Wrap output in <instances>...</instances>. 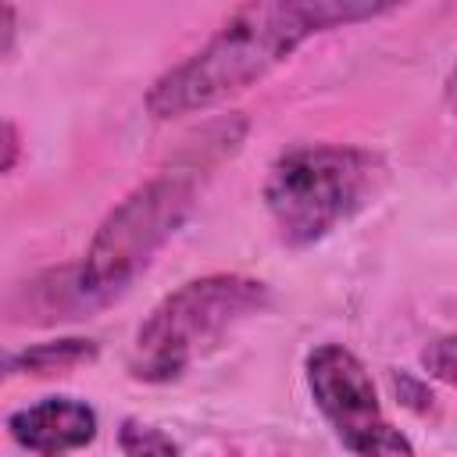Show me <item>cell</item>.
I'll use <instances>...</instances> for the list:
<instances>
[{
    "label": "cell",
    "instance_id": "obj_10",
    "mask_svg": "<svg viewBox=\"0 0 457 457\" xmlns=\"http://www.w3.org/2000/svg\"><path fill=\"white\" fill-rule=\"evenodd\" d=\"M18 154H21V136H18V125L7 118V121H4V161H0V171H4V175L14 171Z\"/></svg>",
    "mask_w": 457,
    "mask_h": 457
},
{
    "label": "cell",
    "instance_id": "obj_5",
    "mask_svg": "<svg viewBox=\"0 0 457 457\" xmlns=\"http://www.w3.org/2000/svg\"><path fill=\"white\" fill-rule=\"evenodd\" d=\"M307 389L332 436L353 457H414L411 439L386 418L361 357L343 343H318L303 361Z\"/></svg>",
    "mask_w": 457,
    "mask_h": 457
},
{
    "label": "cell",
    "instance_id": "obj_4",
    "mask_svg": "<svg viewBox=\"0 0 457 457\" xmlns=\"http://www.w3.org/2000/svg\"><path fill=\"white\" fill-rule=\"evenodd\" d=\"M196 204V179L182 171H164L136 186L118 200L100 228L93 232L86 257L71 264V278L82 311L93 314L132 289V282L154 264L161 246L182 228Z\"/></svg>",
    "mask_w": 457,
    "mask_h": 457
},
{
    "label": "cell",
    "instance_id": "obj_3",
    "mask_svg": "<svg viewBox=\"0 0 457 457\" xmlns=\"http://www.w3.org/2000/svg\"><path fill=\"white\" fill-rule=\"evenodd\" d=\"M271 303V289L261 278L218 271L182 282L168 293L146 321L136 328L129 371L139 382H171L196 357L214 350L232 328L261 314Z\"/></svg>",
    "mask_w": 457,
    "mask_h": 457
},
{
    "label": "cell",
    "instance_id": "obj_9",
    "mask_svg": "<svg viewBox=\"0 0 457 457\" xmlns=\"http://www.w3.org/2000/svg\"><path fill=\"white\" fill-rule=\"evenodd\" d=\"M421 368L432 378H439L446 386H457V336H436L432 343H425Z\"/></svg>",
    "mask_w": 457,
    "mask_h": 457
},
{
    "label": "cell",
    "instance_id": "obj_8",
    "mask_svg": "<svg viewBox=\"0 0 457 457\" xmlns=\"http://www.w3.org/2000/svg\"><path fill=\"white\" fill-rule=\"evenodd\" d=\"M118 446H121L125 457H179V446H175V439L164 428L146 425V421H136V418H125L121 421Z\"/></svg>",
    "mask_w": 457,
    "mask_h": 457
},
{
    "label": "cell",
    "instance_id": "obj_1",
    "mask_svg": "<svg viewBox=\"0 0 457 457\" xmlns=\"http://www.w3.org/2000/svg\"><path fill=\"white\" fill-rule=\"evenodd\" d=\"M396 11V4L371 0H257L232 11L221 29L189 57L171 64L146 89V114L171 121L211 111L228 96L257 86L296 46L328 29H346Z\"/></svg>",
    "mask_w": 457,
    "mask_h": 457
},
{
    "label": "cell",
    "instance_id": "obj_2",
    "mask_svg": "<svg viewBox=\"0 0 457 457\" xmlns=\"http://www.w3.org/2000/svg\"><path fill=\"white\" fill-rule=\"evenodd\" d=\"M386 179V157L368 146L303 143L271 161L261 196L278 239L300 250L371 207Z\"/></svg>",
    "mask_w": 457,
    "mask_h": 457
},
{
    "label": "cell",
    "instance_id": "obj_6",
    "mask_svg": "<svg viewBox=\"0 0 457 457\" xmlns=\"http://www.w3.org/2000/svg\"><path fill=\"white\" fill-rule=\"evenodd\" d=\"M96 411L75 396H43L7 414V436L36 457H68L96 439Z\"/></svg>",
    "mask_w": 457,
    "mask_h": 457
},
{
    "label": "cell",
    "instance_id": "obj_7",
    "mask_svg": "<svg viewBox=\"0 0 457 457\" xmlns=\"http://www.w3.org/2000/svg\"><path fill=\"white\" fill-rule=\"evenodd\" d=\"M100 353V346L93 339L82 336H68V339H46V343H32L18 353H7V375H68L82 364H93Z\"/></svg>",
    "mask_w": 457,
    "mask_h": 457
},
{
    "label": "cell",
    "instance_id": "obj_11",
    "mask_svg": "<svg viewBox=\"0 0 457 457\" xmlns=\"http://www.w3.org/2000/svg\"><path fill=\"white\" fill-rule=\"evenodd\" d=\"M0 29H4L0 54L7 57V54H11V46H14V32H18V29H14V7H11V4H4V7H0Z\"/></svg>",
    "mask_w": 457,
    "mask_h": 457
},
{
    "label": "cell",
    "instance_id": "obj_12",
    "mask_svg": "<svg viewBox=\"0 0 457 457\" xmlns=\"http://www.w3.org/2000/svg\"><path fill=\"white\" fill-rule=\"evenodd\" d=\"M443 100L450 111H457V64L446 71V82H443Z\"/></svg>",
    "mask_w": 457,
    "mask_h": 457
}]
</instances>
